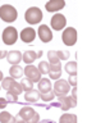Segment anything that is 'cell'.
Here are the masks:
<instances>
[{
	"label": "cell",
	"instance_id": "cell-12",
	"mask_svg": "<svg viewBox=\"0 0 110 123\" xmlns=\"http://www.w3.org/2000/svg\"><path fill=\"white\" fill-rule=\"evenodd\" d=\"M64 6H65V1H64V0H49L46 3V5H45L46 10L50 12V13L62 10Z\"/></svg>",
	"mask_w": 110,
	"mask_h": 123
},
{
	"label": "cell",
	"instance_id": "cell-31",
	"mask_svg": "<svg viewBox=\"0 0 110 123\" xmlns=\"http://www.w3.org/2000/svg\"><path fill=\"white\" fill-rule=\"evenodd\" d=\"M67 82L69 83L70 87H75L77 86V76H69V78L67 80Z\"/></svg>",
	"mask_w": 110,
	"mask_h": 123
},
{
	"label": "cell",
	"instance_id": "cell-18",
	"mask_svg": "<svg viewBox=\"0 0 110 123\" xmlns=\"http://www.w3.org/2000/svg\"><path fill=\"white\" fill-rule=\"evenodd\" d=\"M58 123H77V115L72 113H64L60 115Z\"/></svg>",
	"mask_w": 110,
	"mask_h": 123
},
{
	"label": "cell",
	"instance_id": "cell-29",
	"mask_svg": "<svg viewBox=\"0 0 110 123\" xmlns=\"http://www.w3.org/2000/svg\"><path fill=\"white\" fill-rule=\"evenodd\" d=\"M47 74H49V77H50V80L56 81V80H59L60 77H62V71H50Z\"/></svg>",
	"mask_w": 110,
	"mask_h": 123
},
{
	"label": "cell",
	"instance_id": "cell-24",
	"mask_svg": "<svg viewBox=\"0 0 110 123\" xmlns=\"http://www.w3.org/2000/svg\"><path fill=\"white\" fill-rule=\"evenodd\" d=\"M14 81H16V80L12 78V77H4V78H3V81H1V85H0V86H1V88H4L5 91H8L9 88H10V86L13 85Z\"/></svg>",
	"mask_w": 110,
	"mask_h": 123
},
{
	"label": "cell",
	"instance_id": "cell-39",
	"mask_svg": "<svg viewBox=\"0 0 110 123\" xmlns=\"http://www.w3.org/2000/svg\"><path fill=\"white\" fill-rule=\"evenodd\" d=\"M0 90H1V86H0Z\"/></svg>",
	"mask_w": 110,
	"mask_h": 123
},
{
	"label": "cell",
	"instance_id": "cell-36",
	"mask_svg": "<svg viewBox=\"0 0 110 123\" xmlns=\"http://www.w3.org/2000/svg\"><path fill=\"white\" fill-rule=\"evenodd\" d=\"M6 54H8V51H5V50H0V59L6 58Z\"/></svg>",
	"mask_w": 110,
	"mask_h": 123
},
{
	"label": "cell",
	"instance_id": "cell-7",
	"mask_svg": "<svg viewBox=\"0 0 110 123\" xmlns=\"http://www.w3.org/2000/svg\"><path fill=\"white\" fill-rule=\"evenodd\" d=\"M58 100H59V106L63 111H68L69 109H72V108L77 106V99L72 98L70 95L60 96V98H58Z\"/></svg>",
	"mask_w": 110,
	"mask_h": 123
},
{
	"label": "cell",
	"instance_id": "cell-1",
	"mask_svg": "<svg viewBox=\"0 0 110 123\" xmlns=\"http://www.w3.org/2000/svg\"><path fill=\"white\" fill-rule=\"evenodd\" d=\"M18 18V12L13 5L5 4V5L0 6V19L6 23H12Z\"/></svg>",
	"mask_w": 110,
	"mask_h": 123
},
{
	"label": "cell",
	"instance_id": "cell-10",
	"mask_svg": "<svg viewBox=\"0 0 110 123\" xmlns=\"http://www.w3.org/2000/svg\"><path fill=\"white\" fill-rule=\"evenodd\" d=\"M39 37H40V40L42 41V42H50L51 40H52V32H51V30L49 28V26H46V25H41L40 27H39Z\"/></svg>",
	"mask_w": 110,
	"mask_h": 123
},
{
	"label": "cell",
	"instance_id": "cell-22",
	"mask_svg": "<svg viewBox=\"0 0 110 123\" xmlns=\"http://www.w3.org/2000/svg\"><path fill=\"white\" fill-rule=\"evenodd\" d=\"M37 69H39V72L41 73V76H45L49 73V71H50V64H49V62H40Z\"/></svg>",
	"mask_w": 110,
	"mask_h": 123
},
{
	"label": "cell",
	"instance_id": "cell-2",
	"mask_svg": "<svg viewBox=\"0 0 110 123\" xmlns=\"http://www.w3.org/2000/svg\"><path fill=\"white\" fill-rule=\"evenodd\" d=\"M24 19L28 25H37L42 21V12L37 6H31L26 10Z\"/></svg>",
	"mask_w": 110,
	"mask_h": 123
},
{
	"label": "cell",
	"instance_id": "cell-3",
	"mask_svg": "<svg viewBox=\"0 0 110 123\" xmlns=\"http://www.w3.org/2000/svg\"><path fill=\"white\" fill-rule=\"evenodd\" d=\"M1 40L5 45H14L18 40V31L16 30V27H6L4 28L1 33Z\"/></svg>",
	"mask_w": 110,
	"mask_h": 123
},
{
	"label": "cell",
	"instance_id": "cell-6",
	"mask_svg": "<svg viewBox=\"0 0 110 123\" xmlns=\"http://www.w3.org/2000/svg\"><path fill=\"white\" fill-rule=\"evenodd\" d=\"M23 74L26 76V78L29 80L32 83L39 82L41 80V77H42L41 73L39 72V69H37V67H35V65H32V64H27V67L23 69Z\"/></svg>",
	"mask_w": 110,
	"mask_h": 123
},
{
	"label": "cell",
	"instance_id": "cell-32",
	"mask_svg": "<svg viewBox=\"0 0 110 123\" xmlns=\"http://www.w3.org/2000/svg\"><path fill=\"white\" fill-rule=\"evenodd\" d=\"M6 105H8V101H6L5 98H0V110H4Z\"/></svg>",
	"mask_w": 110,
	"mask_h": 123
},
{
	"label": "cell",
	"instance_id": "cell-35",
	"mask_svg": "<svg viewBox=\"0 0 110 123\" xmlns=\"http://www.w3.org/2000/svg\"><path fill=\"white\" fill-rule=\"evenodd\" d=\"M14 118H16V123H26V121H24V119L22 118V117H19L18 114H17Z\"/></svg>",
	"mask_w": 110,
	"mask_h": 123
},
{
	"label": "cell",
	"instance_id": "cell-16",
	"mask_svg": "<svg viewBox=\"0 0 110 123\" xmlns=\"http://www.w3.org/2000/svg\"><path fill=\"white\" fill-rule=\"evenodd\" d=\"M9 74L12 78L14 80H17V78H22L23 77V68L21 67L19 64H17V65H12L9 69Z\"/></svg>",
	"mask_w": 110,
	"mask_h": 123
},
{
	"label": "cell",
	"instance_id": "cell-38",
	"mask_svg": "<svg viewBox=\"0 0 110 123\" xmlns=\"http://www.w3.org/2000/svg\"><path fill=\"white\" fill-rule=\"evenodd\" d=\"M3 78H4V74H3V72L0 71V82H1V81H3Z\"/></svg>",
	"mask_w": 110,
	"mask_h": 123
},
{
	"label": "cell",
	"instance_id": "cell-27",
	"mask_svg": "<svg viewBox=\"0 0 110 123\" xmlns=\"http://www.w3.org/2000/svg\"><path fill=\"white\" fill-rule=\"evenodd\" d=\"M6 101H8V104H17L18 103V95L13 94V92H6V96H5Z\"/></svg>",
	"mask_w": 110,
	"mask_h": 123
},
{
	"label": "cell",
	"instance_id": "cell-11",
	"mask_svg": "<svg viewBox=\"0 0 110 123\" xmlns=\"http://www.w3.org/2000/svg\"><path fill=\"white\" fill-rule=\"evenodd\" d=\"M42 56V51H33V50H27L24 51V54H22V60L26 64H32L36 59Z\"/></svg>",
	"mask_w": 110,
	"mask_h": 123
},
{
	"label": "cell",
	"instance_id": "cell-8",
	"mask_svg": "<svg viewBox=\"0 0 110 123\" xmlns=\"http://www.w3.org/2000/svg\"><path fill=\"white\" fill-rule=\"evenodd\" d=\"M50 23H51L52 30H55V31H62V30L65 28L67 18H65V15H63L62 13H55V14L51 17Z\"/></svg>",
	"mask_w": 110,
	"mask_h": 123
},
{
	"label": "cell",
	"instance_id": "cell-28",
	"mask_svg": "<svg viewBox=\"0 0 110 123\" xmlns=\"http://www.w3.org/2000/svg\"><path fill=\"white\" fill-rule=\"evenodd\" d=\"M56 53V55H58L59 58V60L62 62V60H67V59H69V56H70V53L69 51H63V50H58V51H55Z\"/></svg>",
	"mask_w": 110,
	"mask_h": 123
},
{
	"label": "cell",
	"instance_id": "cell-9",
	"mask_svg": "<svg viewBox=\"0 0 110 123\" xmlns=\"http://www.w3.org/2000/svg\"><path fill=\"white\" fill-rule=\"evenodd\" d=\"M21 40L26 42V44H31L32 41H35L36 38V31L32 28V27H26L21 31V35H19Z\"/></svg>",
	"mask_w": 110,
	"mask_h": 123
},
{
	"label": "cell",
	"instance_id": "cell-19",
	"mask_svg": "<svg viewBox=\"0 0 110 123\" xmlns=\"http://www.w3.org/2000/svg\"><path fill=\"white\" fill-rule=\"evenodd\" d=\"M0 123H16V118L9 111L3 110L0 113Z\"/></svg>",
	"mask_w": 110,
	"mask_h": 123
},
{
	"label": "cell",
	"instance_id": "cell-23",
	"mask_svg": "<svg viewBox=\"0 0 110 123\" xmlns=\"http://www.w3.org/2000/svg\"><path fill=\"white\" fill-rule=\"evenodd\" d=\"M19 83H21V87H22V90H23V92H28V91L33 90V83L29 80H27V78L22 80Z\"/></svg>",
	"mask_w": 110,
	"mask_h": 123
},
{
	"label": "cell",
	"instance_id": "cell-34",
	"mask_svg": "<svg viewBox=\"0 0 110 123\" xmlns=\"http://www.w3.org/2000/svg\"><path fill=\"white\" fill-rule=\"evenodd\" d=\"M69 92H70V96H72V98L77 99V86H75V87H72Z\"/></svg>",
	"mask_w": 110,
	"mask_h": 123
},
{
	"label": "cell",
	"instance_id": "cell-5",
	"mask_svg": "<svg viewBox=\"0 0 110 123\" xmlns=\"http://www.w3.org/2000/svg\"><path fill=\"white\" fill-rule=\"evenodd\" d=\"M62 40L67 46H73L77 42V31L73 27H65V30L63 31Z\"/></svg>",
	"mask_w": 110,
	"mask_h": 123
},
{
	"label": "cell",
	"instance_id": "cell-25",
	"mask_svg": "<svg viewBox=\"0 0 110 123\" xmlns=\"http://www.w3.org/2000/svg\"><path fill=\"white\" fill-rule=\"evenodd\" d=\"M8 91H9V92H13V94H16V95H18V96H19L22 92H23V90H22V87H21V83L17 82V81H14L13 85L10 86V88H9Z\"/></svg>",
	"mask_w": 110,
	"mask_h": 123
},
{
	"label": "cell",
	"instance_id": "cell-33",
	"mask_svg": "<svg viewBox=\"0 0 110 123\" xmlns=\"http://www.w3.org/2000/svg\"><path fill=\"white\" fill-rule=\"evenodd\" d=\"M50 71H62V63L60 64H55V65H50ZM49 71V72H50Z\"/></svg>",
	"mask_w": 110,
	"mask_h": 123
},
{
	"label": "cell",
	"instance_id": "cell-17",
	"mask_svg": "<svg viewBox=\"0 0 110 123\" xmlns=\"http://www.w3.org/2000/svg\"><path fill=\"white\" fill-rule=\"evenodd\" d=\"M33 113H35V109H33V108H31V106H23V108L19 110L18 115H19V117H22L26 122H27L28 119L33 115Z\"/></svg>",
	"mask_w": 110,
	"mask_h": 123
},
{
	"label": "cell",
	"instance_id": "cell-20",
	"mask_svg": "<svg viewBox=\"0 0 110 123\" xmlns=\"http://www.w3.org/2000/svg\"><path fill=\"white\" fill-rule=\"evenodd\" d=\"M65 72L69 76H77V62H68L65 64Z\"/></svg>",
	"mask_w": 110,
	"mask_h": 123
},
{
	"label": "cell",
	"instance_id": "cell-37",
	"mask_svg": "<svg viewBox=\"0 0 110 123\" xmlns=\"http://www.w3.org/2000/svg\"><path fill=\"white\" fill-rule=\"evenodd\" d=\"M39 123H56L55 121H52V119H42V121H41L40 119V122Z\"/></svg>",
	"mask_w": 110,
	"mask_h": 123
},
{
	"label": "cell",
	"instance_id": "cell-4",
	"mask_svg": "<svg viewBox=\"0 0 110 123\" xmlns=\"http://www.w3.org/2000/svg\"><path fill=\"white\" fill-rule=\"evenodd\" d=\"M70 91V86L69 83L67 82V80H56L54 83V88H52V92L56 98H60V96H67Z\"/></svg>",
	"mask_w": 110,
	"mask_h": 123
},
{
	"label": "cell",
	"instance_id": "cell-21",
	"mask_svg": "<svg viewBox=\"0 0 110 123\" xmlns=\"http://www.w3.org/2000/svg\"><path fill=\"white\" fill-rule=\"evenodd\" d=\"M47 62L50 65H55V64H60L62 62L59 60L58 55H56L55 50H50V51H47Z\"/></svg>",
	"mask_w": 110,
	"mask_h": 123
},
{
	"label": "cell",
	"instance_id": "cell-13",
	"mask_svg": "<svg viewBox=\"0 0 110 123\" xmlns=\"http://www.w3.org/2000/svg\"><path fill=\"white\" fill-rule=\"evenodd\" d=\"M52 88V83L50 78H45V77H41V80L37 82V91L40 94H45V92L51 91Z\"/></svg>",
	"mask_w": 110,
	"mask_h": 123
},
{
	"label": "cell",
	"instance_id": "cell-15",
	"mask_svg": "<svg viewBox=\"0 0 110 123\" xmlns=\"http://www.w3.org/2000/svg\"><path fill=\"white\" fill-rule=\"evenodd\" d=\"M24 100L28 104L37 103L40 100V92L37 91V90H31V91H28V92H24Z\"/></svg>",
	"mask_w": 110,
	"mask_h": 123
},
{
	"label": "cell",
	"instance_id": "cell-14",
	"mask_svg": "<svg viewBox=\"0 0 110 123\" xmlns=\"http://www.w3.org/2000/svg\"><path fill=\"white\" fill-rule=\"evenodd\" d=\"M6 60H8L9 64L12 65H17L22 62V53L19 50H12V51H8L6 54Z\"/></svg>",
	"mask_w": 110,
	"mask_h": 123
},
{
	"label": "cell",
	"instance_id": "cell-26",
	"mask_svg": "<svg viewBox=\"0 0 110 123\" xmlns=\"http://www.w3.org/2000/svg\"><path fill=\"white\" fill-rule=\"evenodd\" d=\"M54 98H55V95H54V92H52V90L49 91V92H45V94H40V99L42 100L44 103H50L54 100Z\"/></svg>",
	"mask_w": 110,
	"mask_h": 123
},
{
	"label": "cell",
	"instance_id": "cell-30",
	"mask_svg": "<svg viewBox=\"0 0 110 123\" xmlns=\"http://www.w3.org/2000/svg\"><path fill=\"white\" fill-rule=\"evenodd\" d=\"M39 122H40V114L37 113V111H35V113H33V115H32V117L29 118L26 123H39Z\"/></svg>",
	"mask_w": 110,
	"mask_h": 123
}]
</instances>
